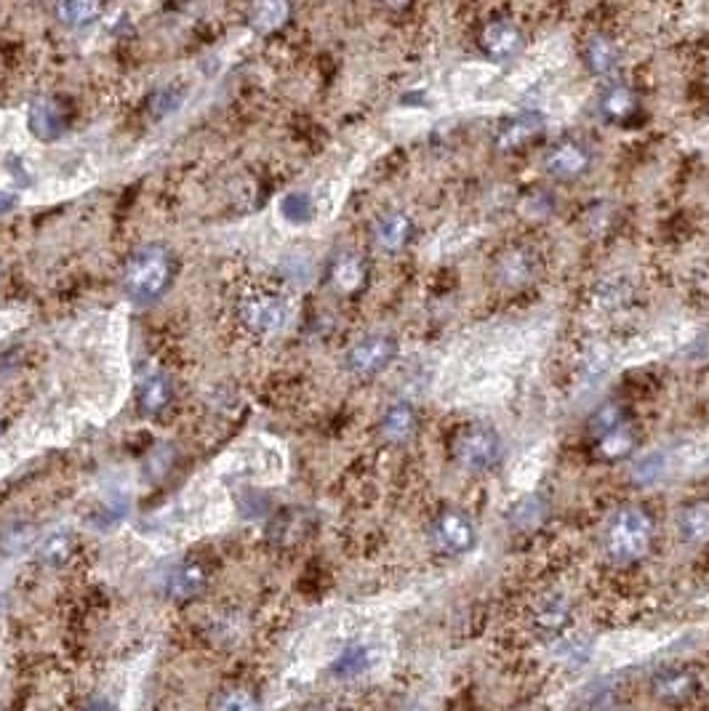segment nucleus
<instances>
[{
	"mask_svg": "<svg viewBox=\"0 0 709 711\" xmlns=\"http://www.w3.org/2000/svg\"><path fill=\"white\" fill-rule=\"evenodd\" d=\"M656 541V522L643 506H624L608 522L606 554L619 568L638 565L651 554Z\"/></svg>",
	"mask_w": 709,
	"mask_h": 711,
	"instance_id": "1",
	"label": "nucleus"
},
{
	"mask_svg": "<svg viewBox=\"0 0 709 711\" xmlns=\"http://www.w3.org/2000/svg\"><path fill=\"white\" fill-rule=\"evenodd\" d=\"M171 280V253L163 245H144L131 256L123 275V291L134 304H152Z\"/></svg>",
	"mask_w": 709,
	"mask_h": 711,
	"instance_id": "2",
	"label": "nucleus"
},
{
	"mask_svg": "<svg viewBox=\"0 0 709 711\" xmlns=\"http://www.w3.org/2000/svg\"><path fill=\"white\" fill-rule=\"evenodd\" d=\"M454 459L467 472H486L502 459V437L486 424H470L454 437Z\"/></svg>",
	"mask_w": 709,
	"mask_h": 711,
	"instance_id": "3",
	"label": "nucleus"
},
{
	"mask_svg": "<svg viewBox=\"0 0 709 711\" xmlns=\"http://www.w3.org/2000/svg\"><path fill=\"white\" fill-rule=\"evenodd\" d=\"M699 674L686 664H664L648 677V693L656 704L662 706H686L699 696Z\"/></svg>",
	"mask_w": 709,
	"mask_h": 711,
	"instance_id": "4",
	"label": "nucleus"
},
{
	"mask_svg": "<svg viewBox=\"0 0 709 711\" xmlns=\"http://www.w3.org/2000/svg\"><path fill=\"white\" fill-rule=\"evenodd\" d=\"M432 544L438 549L440 554L446 557H462V554H470L478 544V530H475V522L462 512H448L438 514L435 522H432Z\"/></svg>",
	"mask_w": 709,
	"mask_h": 711,
	"instance_id": "5",
	"label": "nucleus"
},
{
	"mask_svg": "<svg viewBox=\"0 0 709 711\" xmlns=\"http://www.w3.org/2000/svg\"><path fill=\"white\" fill-rule=\"evenodd\" d=\"M398 357V341L392 336H368V339L358 341L355 347L350 349L347 355V368H350L355 376H376L382 373L387 365Z\"/></svg>",
	"mask_w": 709,
	"mask_h": 711,
	"instance_id": "6",
	"label": "nucleus"
},
{
	"mask_svg": "<svg viewBox=\"0 0 709 711\" xmlns=\"http://www.w3.org/2000/svg\"><path fill=\"white\" fill-rule=\"evenodd\" d=\"M592 166V152L587 144L566 139V142L555 144L547 158H544V168L550 171V176L560 179V182H574L579 176H584Z\"/></svg>",
	"mask_w": 709,
	"mask_h": 711,
	"instance_id": "7",
	"label": "nucleus"
},
{
	"mask_svg": "<svg viewBox=\"0 0 709 711\" xmlns=\"http://www.w3.org/2000/svg\"><path fill=\"white\" fill-rule=\"evenodd\" d=\"M240 315L256 333H275L286 325L288 307L280 296H251L243 301Z\"/></svg>",
	"mask_w": 709,
	"mask_h": 711,
	"instance_id": "8",
	"label": "nucleus"
},
{
	"mask_svg": "<svg viewBox=\"0 0 709 711\" xmlns=\"http://www.w3.org/2000/svg\"><path fill=\"white\" fill-rule=\"evenodd\" d=\"M571 621H574V610H571V602L563 594L544 597L534 610V629L547 640L563 637Z\"/></svg>",
	"mask_w": 709,
	"mask_h": 711,
	"instance_id": "9",
	"label": "nucleus"
},
{
	"mask_svg": "<svg viewBox=\"0 0 709 711\" xmlns=\"http://www.w3.org/2000/svg\"><path fill=\"white\" fill-rule=\"evenodd\" d=\"M483 51H486L494 62H507L512 56L520 54L523 48V32L512 22H491L483 30Z\"/></svg>",
	"mask_w": 709,
	"mask_h": 711,
	"instance_id": "10",
	"label": "nucleus"
},
{
	"mask_svg": "<svg viewBox=\"0 0 709 711\" xmlns=\"http://www.w3.org/2000/svg\"><path fill=\"white\" fill-rule=\"evenodd\" d=\"M640 110V99L638 94L632 91L630 86H608L600 96V115L608 120V123H616V126H627Z\"/></svg>",
	"mask_w": 709,
	"mask_h": 711,
	"instance_id": "11",
	"label": "nucleus"
},
{
	"mask_svg": "<svg viewBox=\"0 0 709 711\" xmlns=\"http://www.w3.org/2000/svg\"><path fill=\"white\" fill-rule=\"evenodd\" d=\"M536 134H542V115H536V112H520V115L507 120L502 131L496 134V147H502L504 152L520 150V147H526Z\"/></svg>",
	"mask_w": 709,
	"mask_h": 711,
	"instance_id": "12",
	"label": "nucleus"
},
{
	"mask_svg": "<svg viewBox=\"0 0 709 711\" xmlns=\"http://www.w3.org/2000/svg\"><path fill=\"white\" fill-rule=\"evenodd\" d=\"M27 120H30L32 134L43 139V142L59 139V136L64 134V126H67V123H64L62 107H59V102H54V99H38V102H32Z\"/></svg>",
	"mask_w": 709,
	"mask_h": 711,
	"instance_id": "13",
	"label": "nucleus"
},
{
	"mask_svg": "<svg viewBox=\"0 0 709 711\" xmlns=\"http://www.w3.org/2000/svg\"><path fill=\"white\" fill-rule=\"evenodd\" d=\"M678 533L691 546L709 544V501H691L680 509Z\"/></svg>",
	"mask_w": 709,
	"mask_h": 711,
	"instance_id": "14",
	"label": "nucleus"
},
{
	"mask_svg": "<svg viewBox=\"0 0 709 711\" xmlns=\"http://www.w3.org/2000/svg\"><path fill=\"white\" fill-rule=\"evenodd\" d=\"M206 589V570L198 562L176 565L166 578V594L174 600H192Z\"/></svg>",
	"mask_w": 709,
	"mask_h": 711,
	"instance_id": "15",
	"label": "nucleus"
},
{
	"mask_svg": "<svg viewBox=\"0 0 709 711\" xmlns=\"http://www.w3.org/2000/svg\"><path fill=\"white\" fill-rule=\"evenodd\" d=\"M174 387L166 373H150L147 379L139 384V408L144 416H158L160 411H166L171 403Z\"/></svg>",
	"mask_w": 709,
	"mask_h": 711,
	"instance_id": "16",
	"label": "nucleus"
},
{
	"mask_svg": "<svg viewBox=\"0 0 709 711\" xmlns=\"http://www.w3.org/2000/svg\"><path fill=\"white\" fill-rule=\"evenodd\" d=\"M584 62L592 75H608L619 64V46L608 35H592L584 43Z\"/></svg>",
	"mask_w": 709,
	"mask_h": 711,
	"instance_id": "17",
	"label": "nucleus"
},
{
	"mask_svg": "<svg viewBox=\"0 0 709 711\" xmlns=\"http://www.w3.org/2000/svg\"><path fill=\"white\" fill-rule=\"evenodd\" d=\"M411 230H414V227H411V219H408L406 214L395 211V214L382 216V219L376 222L374 240L382 251H398V248H403V245L408 243Z\"/></svg>",
	"mask_w": 709,
	"mask_h": 711,
	"instance_id": "18",
	"label": "nucleus"
},
{
	"mask_svg": "<svg viewBox=\"0 0 709 711\" xmlns=\"http://www.w3.org/2000/svg\"><path fill=\"white\" fill-rule=\"evenodd\" d=\"M531 275H534V259L526 251L504 253L496 264V280L502 285H510V288L528 283Z\"/></svg>",
	"mask_w": 709,
	"mask_h": 711,
	"instance_id": "19",
	"label": "nucleus"
},
{
	"mask_svg": "<svg viewBox=\"0 0 709 711\" xmlns=\"http://www.w3.org/2000/svg\"><path fill=\"white\" fill-rule=\"evenodd\" d=\"M416 432V411L408 403L392 405L382 419V435L390 443H406Z\"/></svg>",
	"mask_w": 709,
	"mask_h": 711,
	"instance_id": "20",
	"label": "nucleus"
},
{
	"mask_svg": "<svg viewBox=\"0 0 709 711\" xmlns=\"http://www.w3.org/2000/svg\"><path fill=\"white\" fill-rule=\"evenodd\" d=\"M595 448H598L600 459H624V456H630L632 448H635V432H632L630 424H622V427L611 429L606 435L595 437Z\"/></svg>",
	"mask_w": 709,
	"mask_h": 711,
	"instance_id": "21",
	"label": "nucleus"
},
{
	"mask_svg": "<svg viewBox=\"0 0 709 711\" xmlns=\"http://www.w3.org/2000/svg\"><path fill=\"white\" fill-rule=\"evenodd\" d=\"M368 666H371V650H368L366 645H350V648L342 650V656L336 658L331 672H334L336 677L350 680V677H358L360 672H366Z\"/></svg>",
	"mask_w": 709,
	"mask_h": 711,
	"instance_id": "22",
	"label": "nucleus"
},
{
	"mask_svg": "<svg viewBox=\"0 0 709 711\" xmlns=\"http://www.w3.org/2000/svg\"><path fill=\"white\" fill-rule=\"evenodd\" d=\"M211 711H259V701L246 688H227L214 698Z\"/></svg>",
	"mask_w": 709,
	"mask_h": 711,
	"instance_id": "23",
	"label": "nucleus"
},
{
	"mask_svg": "<svg viewBox=\"0 0 709 711\" xmlns=\"http://www.w3.org/2000/svg\"><path fill=\"white\" fill-rule=\"evenodd\" d=\"M544 517H547V504L539 496H526L512 509L515 528H536V525H542Z\"/></svg>",
	"mask_w": 709,
	"mask_h": 711,
	"instance_id": "24",
	"label": "nucleus"
},
{
	"mask_svg": "<svg viewBox=\"0 0 709 711\" xmlns=\"http://www.w3.org/2000/svg\"><path fill=\"white\" fill-rule=\"evenodd\" d=\"M312 198L307 192H291L280 200V214L291 224H307L312 219Z\"/></svg>",
	"mask_w": 709,
	"mask_h": 711,
	"instance_id": "25",
	"label": "nucleus"
},
{
	"mask_svg": "<svg viewBox=\"0 0 709 711\" xmlns=\"http://www.w3.org/2000/svg\"><path fill=\"white\" fill-rule=\"evenodd\" d=\"M334 283L342 288V291H352L355 285H360V280H363V264H360L358 256H352V253H344V256H339V259L334 261Z\"/></svg>",
	"mask_w": 709,
	"mask_h": 711,
	"instance_id": "26",
	"label": "nucleus"
},
{
	"mask_svg": "<svg viewBox=\"0 0 709 711\" xmlns=\"http://www.w3.org/2000/svg\"><path fill=\"white\" fill-rule=\"evenodd\" d=\"M72 552V536L64 533V530H56L51 536L43 538L40 544V560L48 562V565H62Z\"/></svg>",
	"mask_w": 709,
	"mask_h": 711,
	"instance_id": "27",
	"label": "nucleus"
},
{
	"mask_svg": "<svg viewBox=\"0 0 709 711\" xmlns=\"http://www.w3.org/2000/svg\"><path fill=\"white\" fill-rule=\"evenodd\" d=\"M619 706H622V696H619V685L614 682H598L587 693V711H616Z\"/></svg>",
	"mask_w": 709,
	"mask_h": 711,
	"instance_id": "28",
	"label": "nucleus"
},
{
	"mask_svg": "<svg viewBox=\"0 0 709 711\" xmlns=\"http://www.w3.org/2000/svg\"><path fill=\"white\" fill-rule=\"evenodd\" d=\"M184 96H187V91L184 88H176V86H163L158 88L155 94H152V115L155 118H166V115H174L179 107H182Z\"/></svg>",
	"mask_w": 709,
	"mask_h": 711,
	"instance_id": "29",
	"label": "nucleus"
},
{
	"mask_svg": "<svg viewBox=\"0 0 709 711\" xmlns=\"http://www.w3.org/2000/svg\"><path fill=\"white\" fill-rule=\"evenodd\" d=\"M622 424H627V419H624V411L616 403H608L592 413L590 435L592 437L606 435V432H611V429H616V427H622Z\"/></svg>",
	"mask_w": 709,
	"mask_h": 711,
	"instance_id": "30",
	"label": "nucleus"
},
{
	"mask_svg": "<svg viewBox=\"0 0 709 711\" xmlns=\"http://www.w3.org/2000/svg\"><path fill=\"white\" fill-rule=\"evenodd\" d=\"M99 14H102V6H99V3H88V0H75V3L59 6V16H62L67 24H72V27L91 24Z\"/></svg>",
	"mask_w": 709,
	"mask_h": 711,
	"instance_id": "31",
	"label": "nucleus"
},
{
	"mask_svg": "<svg viewBox=\"0 0 709 711\" xmlns=\"http://www.w3.org/2000/svg\"><path fill=\"white\" fill-rule=\"evenodd\" d=\"M286 14L288 8L283 6V3H262V6L254 8L251 22H254V27L267 32V30H275V27H280V24L286 22Z\"/></svg>",
	"mask_w": 709,
	"mask_h": 711,
	"instance_id": "32",
	"label": "nucleus"
},
{
	"mask_svg": "<svg viewBox=\"0 0 709 711\" xmlns=\"http://www.w3.org/2000/svg\"><path fill=\"white\" fill-rule=\"evenodd\" d=\"M659 474H662V469H659V456H651V459L640 461L638 467H635V480H638L640 485L654 482Z\"/></svg>",
	"mask_w": 709,
	"mask_h": 711,
	"instance_id": "33",
	"label": "nucleus"
},
{
	"mask_svg": "<svg viewBox=\"0 0 709 711\" xmlns=\"http://www.w3.org/2000/svg\"><path fill=\"white\" fill-rule=\"evenodd\" d=\"M14 206H16L14 195H11V192H0V216L8 214Z\"/></svg>",
	"mask_w": 709,
	"mask_h": 711,
	"instance_id": "34",
	"label": "nucleus"
}]
</instances>
